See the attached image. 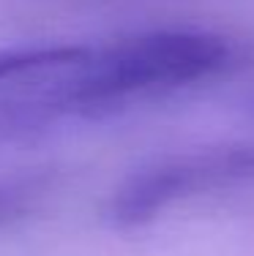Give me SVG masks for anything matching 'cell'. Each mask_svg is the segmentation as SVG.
<instances>
[{
    "instance_id": "6da1fadb",
    "label": "cell",
    "mask_w": 254,
    "mask_h": 256,
    "mask_svg": "<svg viewBox=\"0 0 254 256\" xmlns=\"http://www.w3.org/2000/svg\"><path fill=\"white\" fill-rule=\"evenodd\" d=\"M232 60L208 30H150L107 44H60L44 63L0 84V148L99 120L219 76Z\"/></svg>"
},
{
    "instance_id": "7a4b0ae2",
    "label": "cell",
    "mask_w": 254,
    "mask_h": 256,
    "mask_svg": "<svg viewBox=\"0 0 254 256\" xmlns=\"http://www.w3.org/2000/svg\"><path fill=\"white\" fill-rule=\"evenodd\" d=\"M254 178V142L216 144L167 156L134 172L112 196V218L120 226H140L191 196Z\"/></svg>"
},
{
    "instance_id": "277c9868",
    "label": "cell",
    "mask_w": 254,
    "mask_h": 256,
    "mask_svg": "<svg viewBox=\"0 0 254 256\" xmlns=\"http://www.w3.org/2000/svg\"><path fill=\"white\" fill-rule=\"evenodd\" d=\"M55 46H11V50H0V84L14 79L17 74L33 68V66L44 63Z\"/></svg>"
},
{
    "instance_id": "3957f363",
    "label": "cell",
    "mask_w": 254,
    "mask_h": 256,
    "mask_svg": "<svg viewBox=\"0 0 254 256\" xmlns=\"http://www.w3.org/2000/svg\"><path fill=\"white\" fill-rule=\"evenodd\" d=\"M50 191V178L36 172L0 178V229L25 221Z\"/></svg>"
}]
</instances>
